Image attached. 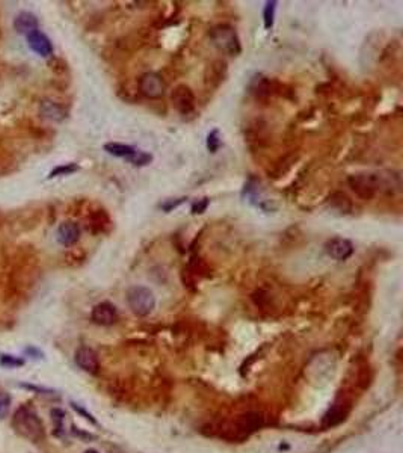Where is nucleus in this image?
<instances>
[{
	"instance_id": "393cba45",
	"label": "nucleus",
	"mask_w": 403,
	"mask_h": 453,
	"mask_svg": "<svg viewBox=\"0 0 403 453\" xmlns=\"http://www.w3.org/2000/svg\"><path fill=\"white\" fill-rule=\"evenodd\" d=\"M26 354L30 355L32 358H44L42 351H39L38 348H33V346H29V348L26 349Z\"/></svg>"
},
{
	"instance_id": "9b49d317",
	"label": "nucleus",
	"mask_w": 403,
	"mask_h": 453,
	"mask_svg": "<svg viewBox=\"0 0 403 453\" xmlns=\"http://www.w3.org/2000/svg\"><path fill=\"white\" fill-rule=\"evenodd\" d=\"M79 237H80V228L76 222L66 221L63 224H60V227L57 230V240L62 245L71 246L79 240Z\"/></svg>"
},
{
	"instance_id": "2eb2a0df",
	"label": "nucleus",
	"mask_w": 403,
	"mask_h": 453,
	"mask_svg": "<svg viewBox=\"0 0 403 453\" xmlns=\"http://www.w3.org/2000/svg\"><path fill=\"white\" fill-rule=\"evenodd\" d=\"M41 113L44 118H48L53 121H62L65 118V110L53 101H44L41 104Z\"/></svg>"
},
{
	"instance_id": "6ab92c4d",
	"label": "nucleus",
	"mask_w": 403,
	"mask_h": 453,
	"mask_svg": "<svg viewBox=\"0 0 403 453\" xmlns=\"http://www.w3.org/2000/svg\"><path fill=\"white\" fill-rule=\"evenodd\" d=\"M222 145V141H221V135H219V130H212L209 135H207V150L210 153H216Z\"/></svg>"
},
{
	"instance_id": "f3484780",
	"label": "nucleus",
	"mask_w": 403,
	"mask_h": 453,
	"mask_svg": "<svg viewBox=\"0 0 403 453\" xmlns=\"http://www.w3.org/2000/svg\"><path fill=\"white\" fill-rule=\"evenodd\" d=\"M346 413H348V411H343V408H342L340 405H334V407L325 414V419H323V420H325V425L334 426V425L340 423V422L345 419Z\"/></svg>"
},
{
	"instance_id": "4be33fe9",
	"label": "nucleus",
	"mask_w": 403,
	"mask_h": 453,
	"mask_svg": "<svg viewBox=\"0 0 403 453\" xmlns=\"http://www.w3.org/2000/svg\"><path fill=\"white\" fill-rule=\"evenodd\" d=\"M79 169V166L76 163H68V165H63V166H57L56 169L51 171L50 177H57V175H68V174H73Z\"/></svg>"
},
{
	"instance_id": "412c9836",
	"label": "nucleus",
	"mask_w": 403,
	"mask_h": 453,
	"mask_svg": "<svg viewBox=\"0 0 403 453\" xmlns=\"http://www.w3.org/2000/svg\"><path fill=\"white\" fill-rule=\"evenodd\" d=\"M24 364V360H20L17 357H12V355H6V354H2L0 355V366L3 367H8V369H14V367H20Z\"/></svg>"
},
{
	"instance_id": "bb28decb",
	"label": "nucleus",
	"mask_w": 403,
	"mask_h": 453,
	"mask_svg": "<svg viewBox=\"0 0 403 453\" xmlns=\"http://www.w3.org/2000/svg\"><path fill=\"white\" fill-rule=\"evenodd\" d=\"M51 416H53V420L56 422V425L59 426V423H62V419H63V411H60V410H53V411H51Z\"/></svg>"
},
{
	"instance_id": "b1692460",
	"label": "nucleus",
	"mask_w": 403,
	"mask_h": 453,
	"mask_svg": "<svg viewBox=\"0 0 403 453\" xmlns=\"http://www.w3.org/2000/svg\"><path fill=\"white\" fill-rule=\"evenodd\" d=\"M9 410V396L0 393V419L5 417Z\"/></svg>"
},
{
	"instance_id": "f8f14e48",
	"label": "nucleus",
	"mask_w": 403,
	"mask_h": 453,
	"mask_svg": "<svg viewBox=\"0 0 403 453\" xmlns=\"http://www.w3.org/2000/svg\"><path fill=\"white\" fill-rule=\"evenodd\" d=\"M272 82L269 80L267 77L261 76V74H257L251 79V83H249V92L252 95H255L257 98H264V97H269L272 94Z\"/></svg>"
},
{
	"instance_id": "f257e3e1",
	"label": "nucleus",
	"mask_w": 403,
	"mask_h": 453,
	"mask_svg": "<svg viewBox=\"0 0 403 453\" xmlns=\"http://www.w3.org/2000/svg\"><path fill=\"white\" fill-rule=\"evenodd\" d=\"M12 425L15 431L30 441H41L44 438V426L38 416L32 413L29 408H18L14 414Z\"/></svg>"
},
{
	"instance_id": "9d476101",
	"label": "nucleus",
	"mask_w": 403,
	"mask_h": 453,
	"mask_svg": "<svg viewBox=\"0 0 403 453\" xmlns=\"http://www.w3.org/2000/svg\"><path fill=\"white\" fill-rule=\"evenodd\" d=\"M27 42H29V47L42 57H48L53 53V45H51L50 39L39 30L27 35Z\"/></svg>"
},
{
	"instance_id": "f03ea898",
	"label": "nucleus",
	"mask_w": 403,
	"mask_h": 453,
	"mask_svg": "<svg viewBox=\"0 0 403 453\" xmlns=\"http://www.w3.org/2000/svg\"><path fill=\"white\" fill-rule=\"evenodd\" d=\"M210 39L213 45L230 56H237L242 51L240 38L236 32V29L230 24H218L210 29Z\"/></svg>"
},
{
	"instance_id": "a878e982",
	"label": "nucleus",
	"mask_w": 403,
	"mask_h": 453,
	"mask_svg": "<svg viewBox=\"0 0 403 453\" xmlns=\"http://www.w3.org/2000/svg\"><path fill=\"white\" fill-rule=\"evenodd\" d=\"M73 408H74V410H76V411H79V413H80V414H82V416H85V417H86V419H88V420H89V422H92V423H97V422H95V419H94V417H92V416H91V414H89V413H88V411H85V410H83V408H80V407H79V405H76V404H73Z\"/></svg>"
},
{
	"instance_id": "a211bd4d",
	"label": "nucleus",
	"mask_w": 403,
	"mask_h": 453,
	"mask_svg": "<svg viewBox=\"0 0 403 453\" xmlns=\"http://www.w3.org/2000/svg\"><path fill=\"white\" fill-rule=\"evenodd\" d=\"M151 160H153V156L142 150H136V153L128 159V162L134 166H147L151 163Z\"/></svg>"
},
{
	"instance_id": "aec40b11",
	"label": "nucleus",
	"mask_w": 403,
	"mask_h": 453,
	"mask_svg": "<svg viewBox=\"0 0 403 453\" xmlns=\"http://www.w3.org/2000/svg\"><path fill=\"white\" fill-rule=\"evenodd\" d=\"M187 201V198L186 197H181V198H169V200H165L163 203H160V209L163 210V212H166V213H169V212H172V210H175L177 207H180L183 203H186Z\"/></svg>"
},
{
	"instance_id": "39448f33",
	"label": "nucleus",
	"mask_w": 403,
	"mask_h": 453,
	"mask_svg": "<svg viewBox=\"0 0 403 453\" xmlns=\"http://www.w3.org/2000/svg\"><path fill=\"white\" fill-rule=\"evenodd\" d=\"M166 85L157 73H145L139 77V91L150 100H157L165 95Z\"/></svg>"
},
{
	"instance_id": "423d86ee",
	"label": "nucleus",
	"mask_w": 403,
	"mask_h": 453,
	"mask_svg": "<svg viewBox=\"0 0 403 453\" xmlns=\"http://www.w3.org/2000/svg\"><path fill=\"white\" fill-rule=\"evenodd\" d=\"M174 109L181 115H190L195 109V95L187 85H178L171 92Z\"/></svg>"
},
{
	"instance_id": "5701e85b",
	"label": "nucleus",
	"mask_w": 403,
	"mask_h": 453,
	"mask_svg": "<svg viewBox=\"0 0 403 453\" xmlns=\"http://www.w3.org/2000/svg\"><path fill=\"white\" fill-rule=\"evenodd\" d=\"M209 204H210V200H209L207 197H204V198H201V200L195 201V203L192 204V213H193V215H201V213H204V212L207 210Z\"/></svg>"
},
{
	"instance_id": "ddd939ff",
	"label": "nucleus",
	"mask_w": 403,
	"mask_h": 453,
	"mask_svg": "<svg viewBox=\"0 0 403 453\" xmlns=\"http://www.w3.org/2000/svg\"><path fill=\"white\" fill-rule=\"evenodd\" d=\"M14 26H15V30L18 33L30 35V33L38 30V20L30 12H21V14L17 15V18L14 21Z\"/></svg>"
},
{
	"instance_id": "6e6552de",
	"label": "nucleus",
	"mask_w": 403,
	"mask_h": 453,
	"mask_svg": "<svg viewBox=\"0 0 403 453\" xmlns=\"http://www.w3.org/2000/svg\"><path fill=\"white\" fill-rule=\"evenodd\" d=\"M92 320L98 325H113V323L118 320V311L115 308L113 304L110 302H100L92 308V314H91Z\"/></svg>"
},
{
	"instance_id": "cd10ccee",
	"label": "nucleus",
	"mask_w": 403,
	"mask_h": 453,
	"mask_svg": "<svg viewBox=\"0 0 403 453\" xmlns=\"http://www.w3.org/2000/svg\"><path fill=\"white\" fill-rule=\"evenodd\" d=\"M83 453H98L97 450H94V449H88V450H85Z\"/></svg>"
},
{
	"instance_id": "0eeeda50",
	"label": "nucleus",
	"mask_w": 403,
	"mask_h": 453,
	"mask_svg": "<svg viewBox=\"0 0 403 453\" xmlns=\"http://www.w3.org/2000/svg\"><path fill=\"white\" fill-rule=\"evenodd\" d=\"M325 251L331 258H334V260L343 262V260H348V258L354 254V245L348 239L332 237L325 243Z\"/></svg>"
},
{
	"instance_id": "7ed1b4c3",
	"label": "nucleus",
	"mask_w": 403,
	"mask_h": 453,
	"mask_svg": "<svg viewBox=\"0 0 403 453\" xmlns=\"http://www.w3.org/2000/svg\"><path fill=\"white\" fill-rule=\"evenodd\" d=\"M125 298H127V304H128L130 310L139 317H145V316L151 314L153 310L156 308L154 293L145 286L130 287L127 290Z\"/></svg>"
},
{
	"instance_id": "dca6fc26",
	"label": "nucleus",
	"mask_w": 403,
	"mask_h": 453,
	"mask_svg": "<svg viewBox=\"0 0 403 453\" xmlns=\"http://www.w3.org/2000/svg\"><path fill=\"white\" fill-rule=\"evenodd\" d=\"M277 2L272 0V2H266V6L263 9V23H264V29L271 30L274 27L275 23V11H277Z\"/></svg>"
},
{
	"instance_id": "1a4fd4ad",
	"label": "nucleus",
	"mask_w": 403,
	"mask_h": 453,
	"mask_svg": "<svg viewBox=\"0 0 403 453\" xmlns=\"http://www.w3.org/2000/svg\"><path fill=\"white\" fill-rule=\"evenodd\" d=\"M74 360H76L77 366L80 369H83L85 372H89V373L98 372V357L91 348H86V346L79 348L76 351Z\"/></svg>"
},
{
	"instance_id": "20e7f679",
	"label": "nucleus",
	"mask_w": 403,
	"mask_h": 453,
	"mask_svg": "<svg viewBox=\"0 0 403 453\" xmlns=\"http://www.w3.org/2000/svg\"><path fill=\"white\" fill-rule=\"evenodd\" d=\"M349 187L361 200H372L381 189V178L375 174H354L348 178Z\"/></svg>"
},
{
	"instance_id": "4468645a",
	"label": "nucleus",
	"mask_w": 403,
	"mask_h": 453,
	"mask_svg": "<svg viewBox=\"0 0 403 453\" xmlns=\"http://www.w3.org/2000/svg\"><path fill=\"white\" fill-rule=\"evenodd\" d=\"M104 150L115 157H122V159L128 160L134 153H136L138 148H134L131 145H125V144H119V142H109L104 145Z\"/></svg>"
}]
</instances>
